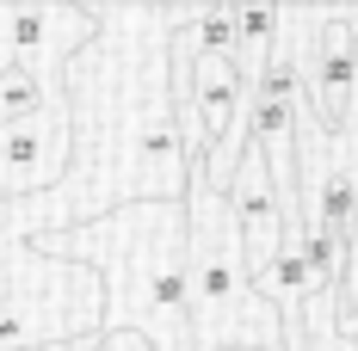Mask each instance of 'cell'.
<instances>
[{"label": "cell", "mask_w": 358, "mask_h": 351, "mask_svg": "<svg viewBox=\"0 0 358 351\" xmlns=\"http://www.w3.org/2000/svg\"><path fill=\"white\" fill-rule=\"evenodd\" d=\"M179 6H111L93 37L62 68L69 111V173L50 191L6 204L31 234H62L99 222L124 204H179L185 197V148L173 130L167 93V31Z\"/></svg>", "instance_id": "6da1fadb"}, {"label": "cell", "mask_w": 358, "mask_h": 351, "mask_svg": "<svg viewBox=\"0 0 358 351\" xmlns=\"http://www.w3.org/2000/svg\"><path fill=\"white\" fill-rule=\"evenodd\" d=\"M93 351H155L148 339H136V333H99V345Z\"/></svg>", "instance_id": "52a82bcc"}, {"label": "cell", "mask_w": 358, "mask_h": 351, "mask_svg": "<svg viewBox=\"0 0 358 351\" xmlns=\"http://www.w3.org/2000/svg\"><path fill=\"white\" fill-rule=\"evenodd\" d=\"M185 320H192V351H285V320L272 315V302H259L248 278L229 197H216L198 167L185 179Z\"/></svg>", "instance_id": "3957f363"}, {"label": "cell", "mask_w": 358, "mask_h": 351, "mask_svg": "<svg viewBox=\"0 0 358 351\" xmlns=\"http://www.w3.org/2000/svg\"><path fill=\"white\" fill-rule=\"evenodd\" d=\"M235 351H259V345H235Z\"/></svg>", "instance_id": "9c48e42d"}, {"label": "cell", "mask_w": 358, "mask_h": 351, "mask_svg": "<svg viewBox=\"0 0 358 351\" xmlns=\"http://www.w3.org/2000/svg\"><path fill=\"white\" fill-rule=\"evenodd\" d=\"M346 25H352V43H358V13H346Z\"/></svg>", "instance_id": "ba28073f"}, {"label": "cell", "mask_w": 358, "mask_h": 351, "mask_svg": "<svg viewBox=\"0 0 358 351\" xmlns=\"http://www.w3.org/2000/svg\"><path fill=\"white\" fill-rule=\"evenodd\" d=\"M50 105L43 99V87H37V74L25 68V62H0V124L6 117H25V111Z\"/></svg>", "instance_id": "8992f818"}, {"label": "cell", "mask_w": 358, "mask_h": 351, "mask_svg": "<svg viewBox=\"0 0 358 351\" xmlns=\"http://www.w3.org/2000/svg\"><path fill=\"white\" fill-rule=\"evenodd\" d=\"M192 111H198L204 148H210L229 124L248 117V74L235 68V56H216V50H198V56H192Z\"/></svg>", "instance_id": "5b68a950"}, {"label": "cell", "mask_w": 358, "mask_h": 351, "mask_svg": "<svg viewBox=\"0 0 358 351\" xmlns=\"http://www.w3.org/2000/svg\"><path fill=\"white\" fill-rule=\"evenodd\" d=\"M50 259L106 265V333H136L155 351H192L185 320V197L179 204H124L99 222L62 234H31Z\"/></svg>", "instance_id": "7a4b0ae2"}, {"label": "cell", "mask_w": 358, "mask_h": 351, "mask_svg": "<svg viewBox=\"0 0 358 351\" xmlns=\"http://www.w3.org/2000/svg\"><path fill=\"white\" fill-rule=\"evenodd\" d=\"M62 173H69V111L62 105H37L0 124V204L37 197Z\"/></svg>", "instance_id": "277c9868"}]
</instances>
